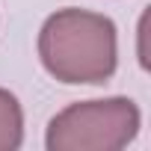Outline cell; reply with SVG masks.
Returning <instances> with one entry per match:
<instances>
[{"label": "cell", "instance_id": "6da1fadb", "mask_svg": "<svg viewBox=\"0 0 151 151\" xmlns=\"http://www.w3.org/2000/svg\"><path fill=\"white\" fill-rule=\"evenodd\" d=\"M39 56L62 83H104L116 71V27L98 12L62 9L45 21Z\"/></svg>", "mask_w": 151, "mask_h": 151}, {"label": "cell", "instance_id": "7a4b0ae2", "mask_svg": "<svg viewBox=\"0 0 151 151\" xmlns=\"http://www.w3.org/2000/svg\"><path fill=\"white\" fill-rule=\"evenodd\" d=\"M139 130V110L127 98L71 104L47 127L50 151H119Z\"/></svg>", "mask_w": 151, "mask_h": 151}, {"label": "cell", "instance_id": "3957f363", "mask_svg": "<svg viewBox=\"0 0 151 151\" xmlns=\"http://www.w3.org/2000/svg\"><path fill=\"white\" fill-rule=\"evenodd\" d=\"M24 136V116L15 95L0 89V151H15Z\"/></svg>", "mask_w": 151, "mask_h": 151}]
</instances>
